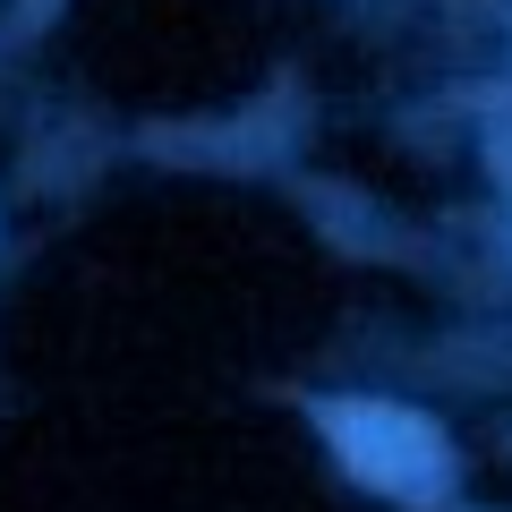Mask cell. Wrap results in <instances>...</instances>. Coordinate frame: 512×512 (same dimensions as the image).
<instances>
[{"instance_id": "cell-1", "label": "cell", "mask_w": 512, "mask_h": 512, "mask_svg": "<svg viewBox=\"0 0 512 512\" xmlns=\"http://www.w3.org/2000/svg\"><path fill=\"white\" fill-rule=\"evenodd\" d=\"M325 436L342 444V461L367 478V487H393V495H436L444 487V436L419 419V410L350 402V410H325Z\"/></svg>"}]
</instances>
